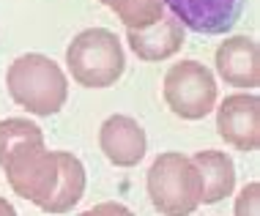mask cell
<instances>
[{"label":"cell","instance_id":"cell-1","mask_svg":"<svg viewBox=\"0 0 260 216\" xmlns=\"http://www.w3.org/2000/svg\"><path fill=\"white\" fill-rule=\"evenodd\" d=\"M9 186L47 213H66L82 200L85 167L66 151H47L44 140L0 162Z\"/></svg>","mask_w":260,"mask_h":216},{"label":"cell","instance_id":"cell-2","mask_svg":"<svg viewBox=\"0 0 260 216\" xmlns=\"http://www.w3.org/2000/svg\"><path fill=\"white\" fill-rule=\"evenodd\" d=\"M6 88L19 107L41 118L55 115L69 96L63 68L41 52L19 55L6 71Z\"/></svg>","mask_w":260,"mask_h":216},{"label":"cell","instance_id":"cell-3","mask_svg":"<svg viewBox=\"0 0 260 216\" xmlns=\"http://www.w3.org/2000/svg\"><path fill=\"white\" fill-rule=\"evenodd\" d=\"M145 186H148L153 208L161 216H189L200 205V175L194 170L192 159L178 151L159 153L153 159Z\"/></svg>","mask_w":260,"mask_h":216},{"label":"cell","instance_id":"cell-4","mask_svg":"<svg viewBox=\"0 0 260 216\" xmlns=\"http://www.w3.org/2000/svg\"><path fill=\"white\" fill-rule=\"evenodd\" d=\"M66 66L85 88H110L121 80L126 58L123 44L107 27H88L77 33L66 50Z\"/></svg>","mask_w":260,"mask_h":216},{"label":"cell","instance_id":"cell-5","mask_svg":"<svg viewBox=\"0 0 260 216\" xmlns=\"http://www.w3.org/2000/svg\"><path fill=\"white\" fill-rule=\"evenodd\" d=\"M165 101L184 121H200L216 104V80L198 60H181L165 77Z\"/></svg>","mask_w":260,"mask_h":216},{"label":"cell","instance_id":"cell-6","mask_svg":"<svg viewBox=\"0 0 260 216\" xmlns=\"http://www.w3.org/2000/svg\"><path fill=\"white\" fill-rule=\"evenodd\" d=\"M165 9L189 30L222 36L241 19L247 0H165Z\"/></svg>","mask_w":260,"mask_h":216},{"label":"cell","instance_id":"cell-7","mask_svg":"<svg viewBox=\"0 0 260 216\" xmlns=\"http://www.w3.org/2000/svg\"><path fill=\"white\" fill-rule=\"evenodd\" d=\"M216 131L236 151H255L260 142V99L255 93H233L216 107Z\"/></svg>","mask_w":260,"mask_h":216},{"label":"cell","instance_id":"cell-8","mask_svg":"<svg viewBox=\"0 0 260 216\" xmlns=\"http://www.w3.org/2000/svg\"><path fill=\"white\" fill-rule=\"evenodd\" d=\"M99 145L115 167H135L143 162L148 140L145 129L129 115H110L99 129Z\"/></svg>","mask_w":260,"mask_h":216},{"label":"cell","instance_id":"cell-9","mask_svg":"<svg viewBox=\"0 0 260 216\" xmlns=\"http://www.w3.org/2000/svg\"><path fill=\"white\" fill-rule=\"evenodd\" d=\"M216 71L228 85L257 88L260 85V47L249 36H230L216 50Z\"/></svg>","mask_w":260,"mask_h":216},{"label":"cell","instance_id":"cell-10","mask_svg":"<svg viewBox=\"0 0 260 216\" xmlns=\"http://www.w3.org/2000/svg\"><path fill=\"white\" fill-rule=\"evenodd\" d=\"M126 41H129L132 52L145 63H159V60L173 58L175 52L184 47V25L173 17L165 14L156 25L145 27V30H126Z\"/></svg>","mask_w":260,"mask_h":216},{"label":"cell","instance_id":"cell-11","mask_svg":"<svg viewBox=\"0 0 260 216\" xmlns=\"http://www.w3.org/2000/svg\"><path fill=\"white\" fill-rule=\"evenodd\" d=\"M192 164L200 175V203H219L236 189V164L222 151H198L192 156Z\"/></svg>","mask_w":260,"mask_h":216},{"label":"cell","instance_id":"cell-12","mask_svg":"<svg viewBox=\"0 0 260 216\" xmlns=\"http://www.w3.org/2000/svg\"><path fill=\"white\" fill-rule=\"evenodd\" d=\"M41 140H44V131L33 121H27V118H6V121H0V162L9 159L11 153Z\"/></svg>","mask_w":260,"mask_h":216},{"label":"cell","instance_id":"cell-13","mask_svg":"<svg viewBox=\"0 0 260 216\" xmlns=\"http://www.w3.org/2000/svg\"><path fill=\"white\" fill-rule=\"evenodd\" d=\"M115 14L121 17L126 30H145V27L156 25L167 14V9H165V0H129Z\"/></svg>","mask_w":260,"mask_h":216},{"label":"cell","instance_id":"cell-14","mask_svg":"<svg viewBox=\"0 0 260 216\" xmlns=\"http://www.w3.org/2000/svg\"><path fill=\"white\" fill-rule=\"evenodd\" d=\"M236 216H260V184L252 181L236 197Z\"/></svg>","mask_w":260,"mask_h":216},{"label":"cell","instance_id":"cell-15","mask_svg":"<svg viewBox=\"0 0 260 216\" xmlns=\"http://www.w3.org/2000/svg\"><path fill=\"white\" fill-rule=\"evenodd\" d=\"M80 216H135V213L121 203H99V205L88 208V211H82Z\"/></svg>","mask_w":260,"mask_h":216},{"label":"cell","instance_id":"cell-16","mask_svg":"<svg viewBox=\"0 0 260 216\" xmlns=\"http://www.w3.org/2000/svg\"><path fill=\"white\" fill-rule=\"evenodd\" d=\"M0 216H17V211H14V205H11L6 197H0Z\"/></svg>","mask_w":260,"mask_h":216},{"label":"cell","instance_id":"cell-17","mask_svg":"<svg viewBox=\"0 0 260 216\" xmlns=\"http://www.w3.org/2000/svg\"><path fill=\"white\" fill-rule=\"evenodd\" d=\"M102 6H107V9H112V11H118V9H123L129 0H99Z\"/></svg>","mask_w":260,"mask_h":216}]
</instances>
